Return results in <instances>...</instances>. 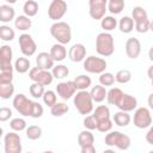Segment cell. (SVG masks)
<instances>
[{
  "mask_svg": "<svg viewBox=\"0 0 153 153\" xmlns=\"http://www.w3.org/2000/svg\"><path fill=\"white\" fill-rule=\"evenodd\" d=\"M73 103L80 115H90L93 111V99L87 90L78 91L73 97Z\"/></svg>",
  "mask_w": 153,
  "mask_h": 153,
  "instance_id": "7a4b0ae2",
  "label": "cell"
},
{
  "mask_svg": "<svg viewBox=\"0 0 153 153\" xmlns=\"http://www.w3.org/2000/svg\"><path fill=\"white\" fill-rule=\"evenodd\" d=\"M106 61L103 57H98L94 55L87 56L84 60V69L87 73H92V74H102L103 72H105L106 69Z\"/></svg>",
  "mask_w": 153,
  "mask_h": 153,
  "instance_id": "8992f818",
  "label": "cell"
},
{
  "mask_svg": "<svg viewBox=\"0 0 153 153\" xmlns=\"http://www.w3.org/2000/svg\"><path fill=\"white\" fill-rule=\"evenodd\" d=\"M117 108L120 110H123V111H127V112H130L133 110H135L137 108V99L131 96V94H128V93H123L121 100L118 102L117 104Z\"/></svg>",
  "mask_w": 153,
  "mask_h": 153,
  "instance_id": "2e32d148",
  "label": "cell"
},
{
  "mask_svg": "<svg viewBox=\"0 0 153 153\" xmlns=\"http://www.w3.org/2000/svg\"><path fill=\"white\" fill-rule=\"evenodd\" d=\"M133 122L134 126L139 129H145V128H149L152 126V115L151 111L145 108H136L135 112H134V117H133Z\"/></svg>",
  "mask_w": 153,
  "mask_h": 153,
  "instance_id": "52a82bcc",
  "label": "cell"
},
{
  "mask_svg": "<svg viewBox=\"0 0 153 153\" xmlns=\"http://www.w3.org/2000/svg\"><path fill=\"white\" fill-rule=\"evenodd\" d=\"M43 106L38 103V102H33V109H32V115H31V117L32 118H39V117H42V115H43Z\"/></svg>",
  "mask_w": 153,
  "mask_h": 153,
  "instance_id": "c3c4849f",
  "label": "cell"
},
{
  "mask_svg": "<svg viewBox=\"0 0 153 153\" xmlns=\"http://www.w3.org/2000/svg\"><path fill=\"white\" fill-rule=\"evenodd\" d=\"M25 134H26V137L30 140H38L42 136V128L36 124L29 126L25 129Z\"/></svg>",
  "mask_w": 153,
  "mask_h": 153,
  "instance_id": "d590c367",
  "label": "cell"
},
{
  "mask_svg": "<svg viewBox=\"0 0 153 153\" xmlns=\"http://www.w3.org/2000/svg\"><path fill=\"white\" fill-rule=\"evenodd\" d=\"M96 51L98 55L103 57L111 56L115 51V42L114 37L110 32H100L97 35L96 38Z\"/></svg>",
  "mask_w": 153,
  "mask_h": 153,
  "instance_id": "6da1fadb",
  "label": "cell"
},
{
  "mask_svg": "<svg viewBox=\"0 0 153 153\" xmlns=\"http://www.w3.org/2000/svg\"><path fill=\"white\" fill-rule=\"evenodd\" d=\"M115 79H116V81L118 84H127L131 79V72L129 69H120L116 73Z\"/></svg>",
  "mask_w": 153,
  "mask_h": 153,
  "instance_id": "60d3db41",
  "label": "cell"
},
{
  "mask_svg": "<svg viewBox=\"0 0 153 153\" xmlns=\"http://www.w3.org/2000/svg\"><path fill=\"white\" fill-rule=\"evenodd\" d=\"M73 81H74V85H75V87H76L78 91H80V90H87L91 86V82H92L91 78L88 75H86V74H80V75L75 76V79Z\"/></svg>",
  "mask_w": 153,
  "mask_h": 153,
  "instance_id": "83f0119b",
  "label": "cell"
},
{
  "mask_svg": "<svg viewBox=\"0 0 153 153\" xmlns=\"http://www.w3.org/2000/svg\"><path fill=\"white\" fill-rule=\"evenodd\" d=\"M123 96V91L118 87H111L109 91H108V94H106V102L110 104V105H115L117 106L118 102L121 100Z\"/></svg>",
  "mask_w": 153,
  "mask_h": 153,
  "instance_id": "603a6c76",
  "label": "cell"
},
{
  "mask_svg": "<svg viewBox=\"0 0 153 153\" xmlns=\"http://www.w3.org/2000/svg\"><path fill=\"white\" fill-rule=\"evenodd\" d=\"M93 143H94V136L91 133V130L85 129V130L79 133V135H78V145L80 147L87 146V145H93Z\"/></svg>",
  "mask_w": 153,
  "mask_h": 153,
  "instance_id": "d4e9b609",
  "label": "cell"
},
{
  "mask_svg": "<svg viewBox=\"0 0 153 153\" xmlns=\"http://www.w3.org/2000/svg\"><path fill=\"white\" fill-rule=\"evenodd\" d=\"M13 68L14 66L10 65H0V84L12 82L13 80Z\"/></svg>",
  "mask_w": 153,
  "mask_h": 153,
  "instance_id": "ffe728a7",
  "label": "cell"
},
{
  "mask_svg": "<svg viewBox=\"0 0 153 153\" xmlns=\"http://www.w3.org/2000/svg\"><path fill=\"white\" fill-rule=\"evenodd\" d=\"M16 12L14 8L7 4H4L0 6V22L2 23H10L11 20L14 19Z\"/></svg>",
  "mask_w": 153,
  "mask_h": 153,
  "instance_id": "d6986e66",
  "label": "cell"
},
{
  "mask_svg": "<svg viewBox=\"0 0 153 153\" xmlns=\"http://www.w3.org/2000/svg\"><path fill=\"white\" fill-rule=\"evenodd\" d=\"M12 105L22 116H30L31 117L32 109H33V100L29 99L25 94H23V93L16 94L13 97Z\"/></svg>",
  "mask_w": 153,
  "mask_h": 153,
  "instance_id": "5b68a950",
  "label": "cell"
},
{
  "mask_svg": "<svg viewBox=\"0 0 153 153\" xmlns=\"http://www.w3.org/2000/svg\"><path fill=\"white\" fill-rule=\"evenodd\" d=\"M141 53V43L137 38L135 37H130L127 39L126 42V54L129 59H137L139 55Z\"/></svg>",
  "mask_w": 153,
  "mask_h": 153,
  "instance_id": "5bb4252c",
  "label": "cell"
},
{
  "mask_svg": "<svg viewBox=\"0 0 153 153\" xmlns=\"http://www.w3.org/2000/svg\"><path fill=\"white\" fill-rule=\"evenodd\" d=\"M49 53H50V55H51V57H53V60L55 62H61L67 56V49H66L65 44H61V43L54 44L50 48V51Z\"/></svg>",
  "mask_w": 153,
  "mask_h": 153,
  "instance_id": "ac0fdd59",
  "label": "cell"
},
{
  "mask_svg": "<svg viewBox=\"0 0 153 153\" xmlns=\"http://www.w3.org/2000/svg\"><path fill=\"white\" fill-rule=\"evenodd\" d=\"M146 141H147L149 145L153 146V126H151L149 129H148V131L146 133Z\"/></svg>",
  "mask_w": 153,
  "mask_h": 153,
  "instance_id": "816d5d0a",
  "label": "cell"
},
{
  "mask_svg": "<svg viewBox=\"0 0 153 153\" xmlns=\"http://www.w3.org/2000/svg\"><path fill=\"white\" fill-rule=\"evenodd\" d=\"M54 60L50 55V53H47V51H42L37 55L36 57V66L42 68V69H51L54 67Z\"/></svg>",
  "mask_w": 153,
  "mask_h": 153,
  "instance_id": "e0dca14e",
  "label": "cell"
},
{
  "mask_svg": "<svg viewBox=\"0 0 153 153\" xmlns=\"http://www.w3.org/2000/svg\"><path fill=\"white\" fill-rule=\"evenodd\" d=\"M93 115L94 117L99 121L102 120H106V118H110V109L106 106V105H98L94 110H93Z\"/></svg>",
  "mask_w": 153,
  "mask_h": 153,
  "instance_id": "74e56055",
  "label": "cell"
},
{
  "mask_svg": "<svg viewBox=\"0 0 153 153\" xmlns=\"http://www.w3.org/2000/svg\"><path fill=\"white\" fill-rule=\"evenodd\" d=\"M4 147L6 153H20L22 152V139L14 130L8 131L4 136Z\"/></svg>",
  "mask_w": 153,
  "mask_h": 153,
  "instance_id": "9c48e42d",
  "label": "cell"
},
{
  "mask_svg": "<svg viewBox=\"0 0 153 153\" xmlns=\"http://www.w3.org/2000/svg\"><path fill=\"white\" fill-rule=\"evenodd\" d=\"M148 59L153 62V45L149 48V50H148Z\"/></svg>",
  "mask_w": 153,
  "mask_h": 153,
  "instance_id": "11a10c76",
  "label": "cell"
},
{
  "mask_svg": "<svg viewBox=\"0 0 153 153\" xmlns=\"http://www.w3.org/2000/svg\"><path fill=\"white\" fill-rule=\"evenodd\" d=\"M115 81H116L115 75L110 72H103L99 75V84L103 86H112L115 84Z\"/></svg>",
  "mask_w": 153,
  "mask_h": 153,
  "instance_id": "7bdbcfd3",
  "label": "cell"
},
{
  "mask_svg": "<svg viewBox=\"0 0 153 153\" xmlns=\"http://www.w3.org/2000/svg\"><path fill=\"white\" fill-rule=\"evenodd\" d=\"M130 137L118 130H110L105 135V145L108 147H117L121 151H126L130 147Z\"/></svg>",
  "mask_w": 153,
  "mask_h": 153,
  "instance_id": "277c9868",
  "label": "cell"
},
{
  "mask_svg": "<svg viewBox=\"0 0 153 153\" xmlns=\"http://www.w3.org/2000/svg\"><path fill=\"white\" fill-rule=\"evenodd\" d=\"M14 36H16V32L11 26H8V25H1L0 26V38L4 42L12 41L14 38Z\"/></svg>",
  "mask_w": 153,
  "mask_h": 153,
  "instance_id": "8d00e7d4",
  "label": "cell"
},
{
  "mask_svg": "<svg viewBox=\"0 0 153 153\" xmlns=\"http://www.w3.org/2000/svg\"><path fill=\"white\" fill-rule=\"evenodd\" d=\"M50 35L57 41V43L67 44L72 39V29L66 22H55L50 26Z\"/></svg>",
  "mask_w": 153,
  "mask_h": 153,
  "instance_id": "3957f363",
  "label": "cell"
},
{
  "mask_svg": "<svg viewBox=\"0 0 153 153\" xmlns=\"http://www.w3.org/2000/svg\"><path fill=\"white\" fill-rule=\"evenodd\" d=\"M29 92H30V94H31L33 98H41V97H43V94H44V92H45L44 85H42V84H39V82H33V84L30 85Z\"/></svg>",
  "mask_w": 153,
  "mask_h": 153,
  "instance_id": "ab89813d",
  "label": "cell"
},
{
  "mask_svg": "<svg viewBox=\"0 0 153 153\" xmlns=\"http://www.w3.org/2000/svg\"><path fill=\"white\" fill-rule=\"evenodd\" d=\"M76 91V87L74 85V81H61L56 85V93L63 99V100H68L72 97H74Z\"/></svg>",
  "mask_w": 153,
  "mask_h": 153,
  "instance_id": "4fadbf2b",
  "label": "cell"
},
{
  "mask_svg": "<svg viewBox=\"0 0 153 153\" xmlns=\"http://www.w3.org/2000/svg\"><path fill=\"white\" fill-rule=\"evenodd\" d=\"M151 84H152V86H153V79H152V80H151Z\"/></svg>",
  "mask_w": 153,
  "mask_h": 153,
  "instance_id": "680465c9",
  "label": "cell"
},
{
  "mask_svg": "<svg viewBox=\"0 0 153 153\" xmlns=\"http://www.w3.org/2000/svg\"><path fill=\"white\" fill-rule=\"evenodd\" d=\"M149 19H145V20H140L135 23V30L139 33H145L149 30Z\"/></svg>",
  "mask_w": 153,
  "mask_h": 153,
  "instance_id": "7dc6e473",
  "label": "cell"
},
{
  "mask_svg": "<svg viewBox=\"0 0 153 153\" xmlns=\"http://www.w3.org/2000/svg\"><path fill=\"white\" fill-rule=\"evenodd\" d=\"M32 25V22L30 19V17L23 14V16H18L16 19H14V26L16 29L20 30V31H26L31 27Z\"/></svg>",
  "mask_w": 153,
  "mask_h": 153,
  "instance_id": "484cf974",
  "label": "cell"
},
{
  "mask_svg": "<svg viewBox=\"0 0 153 153\" xmlns=\"http://www.w3.org/2000/svg\"><path fill=\"white\" fill-rule=\"evenodd\" d=\"M134 19L131 17H128V16H124L120 19L118 22V29L121 32L123 33H129L134 30Z\"/></svg>",
  "mask_w": 153,
  "mask_h": 153,
  "instance_id": "cb8c5ba5",
  "label": "cell"
},
{
  "mask_svg": "<svg viewBox=\"0 0 153 153\" xmlns=\"http://www.w3.org/2000/svg\"><path fill=\"white\" fill-rule=\"evenodd\" d=\"M147 103H148V106L151 110H153V92L148 96V99H147Z\"/></svg>",
  "mask_w": 153,
  "mask_h": 153,
  "instance_id": "f5cc1de1",
  "label": "cell"
},
{
  "mask_svg": "<svg viewBox=\"0 0 153 153\" xmlns=\"http://www.w3.org/2000/svg\"><path fill=\"white\" fill-rule=\"evenodd\" d=\"M117 25H118L117 19H115V17H112V16H105V17L100 20V26H102V29H103L104 31H106V32H110V31L115 30Z\"/></svg>",
  "mask_w": 153,
  "mask_h": 153,
  "instance_id": "1f68e13d",
  "label": "cell"
},
{
  "mask_svg": "<svg viewBox=\"0 0 153 153\" xmlns=\"http://www.w3.org/2000/svg\"><path fill=\"white\" fill-rule=\"evenodd\" d=\"M112 121L116 126L118 127H127L130 121H131V117L130 115L127 112V111H123V110H120L117 111L114 116H112Z\"/></svg>",
  "mask_w": 153,
  "mask_h": 153,
  "instance_id": "7402d4cb",
  "label": "cell"
},
{
  "mask_svg": "<svg viewBox=\"0 0 153 153\" xmlns=\"http://www.w3.org/2000/svg\"><path fill=\"white\" fill-rule=\"evenodd\" d=\"M14 93V85L12 82L0 84V97L2 99H10Z\"/></svg>",
  "mask_w": 153,
  "mask_h": 153,
  "instance_id": "e575fe53",
  "label": "cell"
},
{
  "mask_svg": "<svg viewBox=\"0 0 153 153\" xmlns=\"http://www.w3.org/2000/svg\"><path fill=\"white\" fill-rule=\"evenodd\" d=\"M124 8V0H108V11L111 14H120Z\"/></svg>",
  "mask_w": 153,
  "mask_h": 153,
  "instance_id": "836d02e7",
  "label": "cell"
},
{
  "mask_svg": "<svg viewBox=\"0 0 153 153\" xmlns=\"http://www.w3.org/2000/svg\"><path fill=\"white\" fill-rule=\"evenodd\" d=\"M68 57L73 62H81L86 57V48L81 43L73 44L68 50Z\"/></svg>",
  "mask_w": 153,
  "mask_h": 153,
  "instance_id": "9a60e30c",
  "label": "cell"
},
{
  "mask_svg": "<svg viewBox=\"0 0 153 153\" xmlns=\"http://www.w3.org/2000/svg\"><path fill=\"white\" fill-rule=\"evenodd\" d=\"M147 75H148V78H149L151 80L153 79V65L148 67V69H147Z\"/></svg>",
  "mask_w": 153,
  "mask_h": 153,
  "instance_id": "db71d44e",
  "label": "cell"
},
{
  "mask_svg": "<svg viewBox=\"0 0 153 153\" xmlns=\"http://www.w3.org/2000/svg\"><path fill=\"white\" fill-rule=\"evenodd\" d=\"M10 128L14 131H22V130L26 129V121L22 117L12 118L10 122Z\"/></svg>",
  "mask_w": 153,
  "mask_h": 153,
  "instance_id": "b9f144b4",
  "label": "cell"
},
{
  "mask_svg": "<svg viewBox=\"0 0 153 153\" xmlns=\"http://www.w3.org/2000/svg\"><path fill=\"white\" fill-rule=\"evenodd\" d=\"M14 69L20 73V74H24L26 73L27 71L31 69V63H30V60L26 59V57H18L14 62Z\"/></svg>",
  "mask_w": 153,
  "mask_h": 153,
  "instance_id": "4dcf8cb0",
  "label": "cell"
},
{
  "mask_svg": "<svg viewBox=\"0 0 153 153\" xmlns=\"http://www.w3.org/2000/svg\"><path fill=\"white\" fill-rule=\"evenodd\" d=\"M108 11V0H88V13L92 19L102 20Z\"/></svg>",
  "mask_w": 153,
  "mask_h": 153,
  "instance_id": "30bf717a",
  "label": "cell"
},
{
  "mask_svg": "<svg viewBox=\"0 0 153 153\" xmlns=\"http://www.w3.org/2000/svg\"><path fill=\"white\" fill-rule=\"evenodd\" d=\"M6 2H8L10 5H12V4H16L17 2V0H5Z\"/></svg>",
  "mask_w": 153,
  "mask_h": 153,
  "instance_id": "6f0895ef",
  "label": "cell"
},
{
  "mask_svg": "<svg viewBox=\"0 0 153 153\" xmlns=\"http://www.w3.org/2000/svg\"><path fill=\"white\" fill-rule=\"evenodd\" d=\"M84 127L88 130H94L97 129V126H98V120L94 117V115H88L84 118Z\"/></svg>",
  "mask_w": 153,
  "mask_h": 153,
  "instance_id": "f6af8a7d",
  "label": "cell"
},
{
  "mask_svg": "<svg viewBox=\"0 0 153 153\" xmlns=\"http://www.w3.org/2000/svg\"><path fill=\"white\" fill-rule=\"evenodd\" d=\"M90 93H91V97H92L93 102H96V103H102V102L106 98L108 91L105 90V87H104L103 85L99 84V85L93 86V87L91 88Z\"/></svg>",
  "mask_w": 153,
  "mask_h": 153,
  "instance_id": "44dd1931",
  "label": "cell"
},
{
  "mask_svg": "<svg viewBox=\"0 0 153 153\" xmlns=\"http://www.w3.org/2000/svg\"><path fill=\"white\" fill-rule=\"evenodd\" d=\"M69 111V106L65 102H56L51 108H50V114L55 117H61Z\"/></svg>",
  "mask_w": 153,
  "mask_h": 153,
  "instance_id": "f546056e",
  "label": "cell"
},
{
  "mask_svg": "<svg viewBox=\"0 0 153 153\" xmlns=\"http://www.w3.org/2000/svg\"><path fill=\"white\" fill-rule=\"evenodd\" d=\"M13 51L12 48L7 44H4L0 49V65H10L12 62Z\"/></svg>",
  "mask_w": 153,
  "mask_h": 153,
  "instance_id": "4316f807",
  "label": "cell"
},
{
  "mask_svg": "<svg viewBox=\"0 0 153 153\" xmlns=\"http://www.w3.org/2000/svg\"><path fill=\"white\" fill-rule=\"evenodd\" d=\"M112 122L111 118H106V120H102L98 122V126H97V130L100 131V133H109L111 129H112Z\"/></svg>",
  "mask_w": 153,
  "mask_h": 153,
  "instance_id": "bcb514c9",
  "label": "cell"
},
{
  "mask_svg": "<svg viewBox=\"0 0 153 153\" xmlns=\"http://www.w3.org/2000/svg\"><path fill=\"white\" fill-rule=\"evenodd\" d=\"M51 73L54 75V79H59V80H62L65 79L66 76H68L69 74V69L67 66L65 65H56L51 68Z\"/></svg>",
  "mask_w": 153,
  "mask_h": 153,
  "instance_id": "d6a6232c",
  "label": "cell"
},
{
  "mask_svg": "<svg viewBox=\"0 0 153 153\" xmlns=\"http://www.w3.org/2000/svg\"><path fill=\"white\" fill-rule=\"evenodd\" d=\"M81 153H96V147L94 145H87V146H82L80 147Z\"/></svg>",
  "mask_w": 153,
  "mask_h": 153,
  "instance_id": "f907efd6",
  "label": "cell"
},
{
  "mask_svg": "<svg viewBox=\"0 0 153 153\" xmlns=\"http://www.w3.org/2000/svg\"><path fill=\"white\" fill-rule=\"evenodd\" d=\"M67 12V2L65 0H53L48 7V16L51 20L59 22Z\"/></svg>",
  "mask_w": 153,
  "mask_h": 153,
  "instance_id": "7c38bea8",
  "label": "cell"
},
{
  "mask_svg": "<svg viewBox=\"0 0 153 153\" xmlns=\"http://www.w3.org/2000/svg\"><path fill=\"white\" fill-rule=\"evenodd\" d=\"M18 43H19L22 54L26 57L32 56L37 50V44H36L35 39L29 33H22L18 38Z\"/></svg>",
  "mask_w": 153,
  "mask_h": 153,
  "instance_id": "8fae6325",
  "label": "cell"
},
{
  "mask_svg": "<svg viewBox=\"0 0 153 153\" xmlns=\"http://www.w3.org/2000/svg\"><path fill=\"white\" fill-rule=\"evenodd\" d=\"M149 30H151V31L153 32V19H152V20L149 22Z\"/></svg>",
  "mask_w": 153,
  "mask_h": 153,
  "instance_id": "9f6ffc18",
  "label": "cell"
},
{
  "mask_svg": "<svg viewBox=\"0 0 153 153\" xmlns=\"http://www.w3.org/2000/svg\"><path fill=\"white\" fill-rule=\"evenodd\" d=\"M11 117H12V110H11L10 108L2 106V108L0 109V121H1V122H6V121H8Z\"/></svg>",
  "mask_w": 153,
  "mask_h": 153,
  "instance_id": "681fc988",
  "label": "cell"
},
{
  "mask_svg": "<svg viewBox=\"0 0 153 153\" xmlns=\"http://www.w3.org/2000/svg\"><path fill=\"white\" fill-rule=\"evenodd\" d=\"M23 12L27 17H35L38 12V4L36 0H26L23 5Z\"/></svg>",
  "mask_w": 153,
  "mask_h": 153,
  "instance_id": "f1b7e54d",
  "label": "cell"
},
{
  "mask_svg": "<svg viewBox=\"0 0 153 153\" xmlns=\"http://www.w3.org/2000/svg\"><path fill=\"white\" fill-rule=\"evenodd\" d=\"M131 18L134 19V22H140V20H145L148 19V14L146 12V10L141 6H135L131 11Z\"/></svg>",
  "mask_w": 153,
  "mask_h": 153,
  "instance_id": "f35d334b",
  "label": "cell"
},
{
  "mask_svg": "<svg viewBox=\"0 0 153 153\" xmlns=\"http://www.w3.org/2000/svg\"><path fill=\"white\" fill-rule=\"evenodd\" d=\"M29 78L33 81V82H39L44 86H48L53 82L54 80V75L48 69H42L39 67H32L29 71Z\"/></svg>",
  "mask_w": 153,
  "mask_h": 153,
  "instance_id": "ba28073f",
  "label": "cell"
},
{
  "mask_svg": "<svg viewBox=\"0 0 153 153\" xmlns=\"http://www.w3.org/2000/svg\"><path fill=\"white\" fill-rule=\"evenodd\" d=\"M42 99H43V103H44L45 105H48L49 108H51V106L57 102L56 93H55L54 91H51V90L45 91L44 94H43V97H42Z\"/></svg>",
  "mask_w": 153,
  "mask_h": 153,
  "instance_id": "ee69618b",
  "label": "cell"
}]
</instances>
